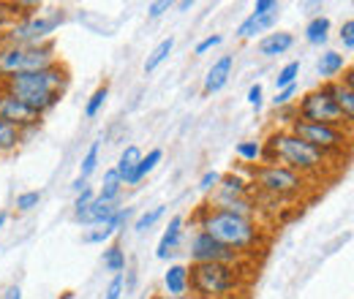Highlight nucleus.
Masks as SVG:
<instances>
[{
	"mask_svg": "<svg viewBox=\"0 0 354 299\" xmlns=\"http://www.w3.org/2000/svg\"><path fill=\"white\" fill-rule=\"evenodd\" d=\"M245 101H248V106L251 109H262V104H265V87L259 85V82H254V85L248 87V95H245Z\"/></svg>",
	"mask_w": 354,
	"mask_h": 299,
	"instance_id": "58836bf2",
	"label": "nucleus"
},
{
	"mask_svg": "<svg viewBox=\"0 0 354 299\" xmlns=\"http://www.w3.org/2000/svg\"><path fill=\"white\" fill-rule=\"evenodd\" d=\"M346 68H349L346 57H344L341 52H333V49H327V52L319 57V63H316V71H319V77H322V85H324V82H335V77H341Z\"/></svg>",
	"mask_w": 354,
	"mask_h": 299,
	"instance_id": "2eb2a0df",
	"label": "nucleus"
},
{
	"mask_svg": "<svg viewBox=\"0 0 354 299\" xmlns=\"http://www.w3.org/2000/svg\"><path fill=\"white\" fill-rule=\"evenodd\" d=\"M172 6H175L172 0H158V3H150V6H147V17H150V19H158V17H164V14H167Z\"/></svg>",
	"mask_w": 354,
	"mask_h": 299,
	"instance_id": "a18cd8bd",
	"label": "nucleus"
},
{
	"mask_svg": "<svg viewBox=\"0 0 354 299\" xmlns=\"http://www.w3.org/2000/svg\"><path fill=\"white\" fill-rule=\"evenodd\" d=\"M71 82V74L63 63H55L41 71H30V74H19L11 79H3V90H8L11 95H17L19 101H25L36 115L44 117L46 112H52L60 98L66 95V87Z\"/></svg>",
	"mask_w": 354,
	"mask_h": 299,
	"instance_id": "f257e3e1",
	"label": "nucleus"
},
{
	"mask_svg": "<svg viewBox=\"0 0 354 299\" xmlns=\"http://www.w3.org/2000/svg\"><path fill=\"white\" fill-rule=\"evenodd\" d=\"M251 193H254L251 180H245L237 171H229V174H221V182L213 191V199H245Z\"/></svg>",
	"mask_w": 354,
	"mask_h": 299,
	"instance_id": "f8f14e48",
	"label": "nucleus"
},
{
	"mask_svg": "<svg viewBox=\"0 0 354 299\" xmlns=\"http://www.w3.org/2000/svg\"><path fill=\"white\" fill-rule=\"evenodd\" d=\"M295 98H297V85L283 87V90H275L272 106H275V109H283V106H295Z\"/></svg>",
	"mask_w": 354,
	"mask_h": 299,
	"instance_id": "e433bc0d",
	"label": "nucleus"
},
{
	"mask_svg": "<svg viewBox=\"0 0 354 299\" xmlns=\"http://www.w3.org/2000/svg\"><path fill=\"white\" fill-rule=\"evenodd\" d=\"M142 155H145V153H142L136 144H129V147L120 153V158H118V164H115V171L120 174V180H126V177L136 169V164L142 161Z\"/></svg>",
	"mask_w": 354,
	"mask_h": 299,
	"instance_id": "393cba45",
	"label": "nucleus"
},
{
	"mask_svg": "<svg viewBox=\"0 0 354 299\" xmlns=\"http://www.w3.org/2000/svg\"><path fill=\"white\" fill-rule=\"evenodd\" d=\"M123 294H126V278H123V275H115V278L109 280L106 291H104V299H120Z\"/></svg>",
	"mask_w": 354,
	"mask_h": 299,
	"instance_id": "4c0bfd02",
	"label": "nucleus"
},
{
	"mask_svg": "<svg viewBox=\"0 0 354 299\" xmlns=\"http://www.w3.org/2000/svg\"><path fill=\"white\" fill-rule=\"evenodd\" d=\"M221 44H223L221 33H213V36H207V39H202V41L196 44V49H194V52H196V55H207L210 49H216V46H221Z\"/></svg>",
	"mask_w": 354,
	"mask_h": 299,
	"instance_id": "c03bdc74",
	"label": "nucleus"
},
{
	"mask_svg": "<svg viewBox=\"0 0 354 299\" xmlns=\"http://www.w3.org/2000/svg\"><path fill=\"white\" fill-rule=\"evenodd\" d=\"M254 191L259 196H270V199H278V202H289L295 196L303 193L306 188V180L300 174H295L286 166H278V164H259L254 166V180H251Z\"/></svg>",
	"mask_w": 354,
	"mask_h": 299,
	"instance_id": "0eeeda50",
	"label": "nucleus"
},
{
	"mask_svg": "<svg viewBox=\"0 0 354 299\" xmlns=\"http://www.w3.org/2000/svg\"><path fill=\"white\" fill-rule=\"evenodd\" d=\"M297 77H300V60L286 63V66L278 71V77H275V90H283V87L297 85Z\"/></svg>",
	"mask_w": 354,
	"mask_h": 299,
	"instance_id": "2f4dec72",
	"label": "nucleus"
},
{
	"mask_svg": "<svg viewBox=\"0 0 354 299\" xmlns=\"http://www.w3.org/2000/svg\"><path fill=\"white\" fill-rule=\"evenodd\" d=\"M218 182H221V171H205L202 180H199V191L202 193H213L218 188Z\"/></svg>",
	"mask_w": 354,
	"mask_h": 299,
	"instance_id": "79ce46f5",
	"label": "nucleus"
},
{
	"mask_svg": "<svg viewBox=\"0 0 354 299\" xmlns=\"http://www.w3.org/2000/svg\"><path fill=\"white\" fill-rule=\"evenodd\" d=\"M150 299H196V297H191V294H185V297H169V294H153Z\"/></svg>",
	"mask_w": 354,
	"mask_h": 299,
	"instance_id": "de8ad7c7",
	"label": "nucleus"
},
{
	"mask_svg": "<svg viewBox=\"0 0 354 299\" xmlns=\"http://www.w3.org/2000/svg\"><path fill=\"white\" fill-rule=\"evenodd\" d=\"M295 112H297V117L306 120V123L333 126V128H344V131L352 128V123H349V120L341 115V109L335 106V101H333L327 85L308 90V93L295 104Z\"/></svg>",
	"mask_w": 354,
	"mask_h": 299,
	"instance_id": "6e6552de",
	"label": "nucleus"
},
{
	"mask_svg": "<svg viewBox=\"0 0 354 299\" xmlns=\"http://www.w3.org/2000/svg\"><path fill=\"white\" fill-rule=\"evenodd\" d=\"M22 8H25L22 3H0V30H8L17 22V17L22 19V17L30 14V11H22Z\"/></svg>",
	"mask_w": 354,
	"mask_h": 299,
	"instance_id": "c85d7f7f",
	"label": "nucleus"
},
{
	"mask_svg": "<svg viewBox=\"0 0 354 299\" xmlns=\"http://www.w3.org/2000/svg\"><path fill=\"white\" fill-rule=\"evenodd\" d=\"M237 158L245 164H259L262 161V142L257 139H245L237 144Z\"/></svg>",
	"mask_w": 354,
	"mask_h": 299,
	"instance_id": "c756f323",
	"label": "nucleus"
},
{
	"mask_svg": "<svg viewBox=\"0 0 354 299\" xmlns=\"http://www.w3.org/2000/svg\"><path fill=\"white\" fill-rule=\"evenodd\" d=\"M0 120L3 123H8L11 128H17L22 133V139L30 133V131H36L41 126V115H36L25 101H19L17 95H11L8 90H3L0 87Z\"/></svg>",
	"mask_w": 354,
	"mask_h": 299,
	"instance_id": "9b49d317",
	"label": "nucleus"
},
{
	"mask_svg": "<svg viewBox=\"0 0 354 299\" xmlns=\"http://www.w3.org/2000/svg\"><path fill=\"white\" fill-rule=\"evenodd\" d=\"M330 17H324V14H316L313 19H310L308 25H306V41L310 46H322V44H327L330 39Z\"/></svg>",
	"mask_w": 354,
	"mask_h": 299,
	"instance_id": "5701e85b",
	"label": "nucleus"
},
{
	"mask_svg": "<svg viewBox=\"0 0 354 299\" xmlns=\"http://www.w3.org/2000/svg\"><path fill=\"white\" fill-rule=\"evenodd\" d=\"M39 204H41V191H25V193H19L17 202H14L17 213H30V210H36Z\"/></svg>",
	"mask_w": 354,
	"mask_h": 299,
	"instance_id": "f704fd0d",
	"label": "nucleus"
},
{
	"mask_svg": "<svg viewBox=\"0 0 354 299\" xmlns=\"http://www.w3.org/2000/svg\"><path fill=\"white\" fill-rule=\"evenodd\" d=\"M278 17L281 14H270V17H257V14H248L240 28H237V39H257L259 33H272V28L278 25Z\"/></svg>",
	"mask_w": 354,
	"mask_h": 299,
	"instance_id": "dca6fc26",
	"label": "nucleus"
},
{
	"mask_svg": "<svg viewBox=\"0 0 354 299\" xmlns=\"http://www.w3.org/2000/svg\"><path fill=\"white\" fill-rule=\"evenodd\" d=\"M93 199H95V191L93 188H82L80 193H77V199H74V220L80 218V215H85V210H88L90 204H93Z\"/></svg>",
	"mask_w": 354,
	"mask_h": 299,
	"instance_id": "c9c22d12",
	"label": "nucleus"
},
{
	"mask_svg": "<svg viewBox=\"0 0 354 299\" xmlns=\"http://www.w3.org/2000/svg\"><path fill=\"white\" fill-rule=\"evenodd\" d=\"M191 6H194V3H191V0H183V3H177V8H180V11H188V8H191Z\"/></svg>",
	"mask_w": 354,
	"mask_h": 299,
	"instance_id": "09e8293b",
	"label": "nucleus"
},
{
	"mask_svg": "<svg viewBox=\"0 0 354 299\" xmlns=\"http://www.w3.org/2000/svg\"><path fill=\"white\" fill-rule=\"evenodd\" d=\"M0 299H22V289L14 283V286H8V289L3 291V297H0Z\"/></svg>",
	"mask_w": 354,
	"mask_h": 299,
	"instance_id": "49530a36",
	"label": "nucleus"
},
{
	"mask_svg": "<svg viewBox=\"0 0 354 299\" xmlns=\"http://www.w3.org/2000/svg\"><path fill=\"white\" fill-rule=\"evenodd\" d=\"M259 164L286 166L306 180L313 174H322V169L327 166V158L319 150H313L310 144H306L303 139H297L289 128H278L270 131V136L262 142V161Z\"/></svg>",
	"mask_w": 354,
	"mask_h": 299,
	"instance_id": "7ed1b4c3",
	"label": "nucleus"
},
{
	"mask_svg": "<svg viewBox=\"0 0 354 299\" xmlns=\"http://www.w3.org/2000/svg\"><path fill=\"white\" fill-rule=\"evenodd\" d=\"M112 237H115V231L104 223V226H95V229L85 231V234H82V242H85V245H104V242H109Z\"/></svg>",
	"mask_w": 354,
	"mask_h": 299,
	"instance_id": "72a5a7b5",
	"label": "nucleus"
},
{
	"mask_svg": "<svg viewBox=\"0 0 354 299\" xmlns=\"http://www.w3.org/2000/svg\"><path fill=\"white\" fill-rule=\"evenodd\" d=\"M232 68H234V55H223V57H218V60L207 68V74H205V93H207V95L221 93L223 87L229 85Z\"/></svg>",
	"mask_w": 354,
	"mask_h": 299,
	"instance_id": "ddd939ff",
	"label": "nucleus"
},
{
	"mask_svg": "<svg viewBox=\"0 0 354 299\" xmlns=\"http://www.w3.org/2000/svg\"><path fill=\"white\" fill-rule=\"evenodd\" d=\"M199 231L210 234L216 242H221L240 256L254 253L262 245V231H259L257 220L234 215L229 210H218L213 204H205L199 210Z\"/></svg>",
	"mask_w": 354,
	"mask_h": 299,
	"instance_id": "f03ea898",
	"label": "nucleus"
},
{
	"mask_svg": "<svg viewBox=\"0 0 354 299\" xmlns=\"http://www.w3.org/2000/svg\"><path fill=\"white\" fill-rule=\"evenodd\" d=\"M292 46H295V36L292 33L272 30V33H267L265 39L259 41V55L262 57H278V55H286Z\"/></svg>",
	"mask_w": 354,
	"mask_h": 299,
	"instance_id": "a211bd4d",
	"label": "nucleus"
},
{
	"mask_svg": "<svg viewBox=\"0 0 354 299\" xmlns=\"http://www.w3.org/2000/svg\"><path fill=\"white\" fill-rule=\"evenodd\" d=\"M98 153H101V142H93L88 147V153H85V158H82V164H80V180L88 182L90 174L98 169Z\"/></svg>",
	"mask_w": 354,
	"mask_h": 299,
	"instance_id": "473e14b6",
	"label": "nucleus"
},
{
	"mask_svg": "<svg viewBox=\"0 0 354 299\" xmlns=\"http://www.w3.org/2000/svg\"><path fill=\"white\" fill-rule=\"evenodd\" d=\"M123 180H120V174L112 169L104 171V182H101V188L95 191V199L98 202H106V204H118V199H120V193H123Z\"/></svg>",
	"mask_w": 354,
	"mask_h": 299,
	"instance_id": "aec40b11",
	"label": "nucleus"
},
{
	"mask_svg": "<svg viewBox=\"0 0 354 299\" xmlns=\"http://www.w3.org/2000/svg\"><path fill=\"white\" fill-rule=\"evenodd\" d=\"M161 161H164V150H161V147L147 150V155H142V161L136 164V169H133L126 180H123V185H126V188H129V185H139V182H142V180H145L150 171L156 169Z\"/></svg>",
	"mask_w": 354,
	"mask_h": 299,
	"instance_id": "6ab92c4d",
	"label": "nucleus"
},
{
	"mask_svg": "<svg viewBox=\"0 0 354 299\" xmlns=\"http://www.w3.org/2000/svg\"><path fill=\"white\" fill-rule=\"evenodd\" d=\"M22 142H25V139H22L19 131L11 128L8 123L0 120V155H11V153H17Z\"/></svg>",
	"mask_w": 354,
	"mask_h": 299,
	"instance_id": "bb28decb",
	"label": "nucleus"
},
{
	"mask_svg": "<svg viewBox=\"0 0 354 299\" xmlns=\"http://www.w3.org/2000/svg\"><path fill=\"white\" fill-rule=\"evenodd\" d=\"M257 17H270V14H281V3L278 0H257L254 3V11Z\"/></svg>",
	"mask_w": 354,
	"mask_h": 299,
	"instance_id": "ea45409f",
	"label": "nucleus"
},
{
	"mask_svg": "<svg viewBox=\"0 0 354 299\" xmlns=\"http://www.w3.org/2000/svg\"><path fill=\"white\" fill-rule=\"evenodd\" d=\"M104 269L106 272H112V275H123L126 272V267H129V258H126V251H123V245H109L106 251H104Z\"/></svg>",
	"mask_w": 354,
	"mask_h": 299,
	"instance_id": "b1692460",
	"label": "nucleus"
},
{
	"mask_svg": "<svg viewBox=\"0 0 354 299\" xmlns=\"http://www.w3.org/2000/svg\"><path fill=\"white\" fill-rule=\"evenodd\" d=\"M63 25V14L60 11H49V14H28L22 19H17L0 39V46H41L49 44L55 36V30Z\"/></svg>",
	"mask_w": 354,
	"mask_h": 299,
	"instance_id": "423d86ee",
	"label": "nucleus"
},
{
	"mask_svg": "<svg viewBox=\"0 0 354 299\" xmlns=\"http://www.w3.org/2000/svg\"><path fill=\"white\" fill-rule=\"evenodd\" d=\"M188 256H191V264H240L243 256L229 251L226 245L216 242L210 234L205 231H194L191 234V242H188Z\"/></svg>",
	"mask_w": 354,
	"mask_h": 299,
	"instance_id": "9d476101",
	"label": "nucleus"
},
{
	"mask_svg": "<svg viewBox=\"0 0 354 299\" xmlns=\"http://www.w3.org/2000/svg\"><path fill=\"white\" fill-rule=\"evenodd\" d=\"M164 213H167V207L164 204H158V207H153V210H147V213H142L139 218H136V223H133V231L136 234H145V231H150L161 218H164Z\"/></svg>",
	"mask_w": 354,
	"mask_h": 299,
	"instance_id": "7c9ffc66",
	"label": "nucleus"
},
{
	"mask_svg": "<svg viewBox=\"0 0 354 299\" xmlns=\"http://www.w3.org/2000/svg\"><path fill=\"white\" fill-rule=\"evenodd\" d=\"M55 63H60V55L52 41L41 46H0V79L41 71Z\"/></svg>",
	"mask_w": 354,
	"mask_h": 299,
	"instance_id": "39448f33",
	"label": "nucleus"
},
{
	"mask_svg": "<svg viewBox=\"0 0 354 299\" xmlns=\"http://www.w3.org/2000/svg\"><path fill=\"white\" fill-rule=\"evenodd\" d=\"M115 210H118V204H106V202L93 199V204L85 210V215L77 218V223H82V226H104V223H109Z\"/></svg>",
	"mask_w": 354,
	"mask_h": 299,
	"instance_id": "4be33fe9",
	"label": "nucleus"
},
{
	"mask_svg": "<svg viewBox=\"0 0 354 299\" xmlns=\"http://www.w3.org/2000/svg\"><path fill=\"white\" fill-rule=\"evenodd\" d=\"M106 98H109V85L104 82V85H98L93 90V95L88 98V104H85V117H98V112L104 109V104H106Z\"/></svg>",
	"mask_w": 354,
	"mask_h": 299,
	"instance_id": "cd10ccee",
	"label": "nucleus"
},
{
	"mask_svg": "<svg viewBox=\"0 0 354 299\" xmlns=\"http://www.w3.org/2000/svg\"><path fill=\"white\" fill-rule=\"evenodd\" d=\"M129 218H131V207H118V210H115V215L109 218V223H106V226H109V229L118 234V231H120V229L129 223Z\"/></svg>",
	"mask_w": 354,
	"mask_h": 299,
	"instance_id": "a19ab883",
	"label": "nucleus"
},
{
	"mask_svg": "<svg viewBox=\"0 0 354 299\" xmlns=\"http://www.w3.org/2000/svg\"><path fill=\"white\" fill-rule=\"evenodd\" d=\"M338 39H341V44H344V49H346V52H352L354 49V19H346V22L341 25Z\"/></svg>",
	"mask_w": 354,
	"mask_h": 299,
	"instance_id": "37998d69",
	"label": "nucleus"
},
{
	"mask_svg": "<svg viewBox=\"0 0 354 299\" xmlns=\"http://www.w3.org/2000/svg\"><path fill=\"white\" fill-rule=\"evenodd\" d=\"M327 90H330V95H333V101H335V106L341 109V115L352 123L354 120V90L352 87H346L344 82H324Z\"/></svg>",
	"mask_w": 354,
	"mask_h": 299,
	"instance_id": "412c9836",
	"label": "nucleus"
},
{
	"mask_svg": "<svg viewBox=\"0 0 354 299\" xmlns=\"http://www.w3.org/2000/svg\"><path fill=\"white\" fill-rule=\"evenodd\" d=\"M289 131L297 136V139H303L306 144H310L313 150H319L327 161L333 158V155H341L346 147H349V142H352V133L344 128H333V126H316V123H306V120H295Z\"/></svg>",
	"mask_w": 354,
	"mask_h": 299,
	"instance_id": "1a4fd4ad",
	"label": "nucleus"
},
{
	"mask_svg": "<svg viewBox=\"0 0 354 299\" xmlns=\"http://www.w3.org/2000/svg\"><path fill=\"white\" fill-rule=\"evenodd\" d=\"M6 220H8V213H6V210H0V229L6 226Z\"/></svg>",
	"mask_w": 354,
	"mask_h": 299,
	"instance_id": "8fccbe9b",
	"label": "nucleus"
},
{
	"mask_svg": "<svg viewBox=\"0 0 354 299\" xmlns=\"http://www.w3.org/2000/svg\"><path fill=\"white\" fill-rule=\"evenodd\" d=\"M243 289L240 264H188V291L196 299H226Z\"/></svg>",
	"mask_w": 354,
	"mask_h": 299,
	"instance_id": "20e7f679",
	"label": "nucleus"
},
{
	"mask_svg": "<svg viewBox=\"0 0 354 299\" xmlns=\"http://www.w3.org/2000/svg\"><path fill=\"white\" fill-rule=\"evenodd\" d=\"M164 294L185 297L188 294V264H169L164 272Z\"/></svg>",
	"mask_w": 354,
	"mask_h": 299,
	"instance_id": "f3484780",
	"label": "nucleus"
},
{
	"mask_svg": "<svg viewBox=\"0 0 354 299\" xmlns=\"http://www.w3.org/2000/svg\"><path fill=\"white\" fill-rule=\"evenodd\" d=\"M172 49H175V39L169 36V39H164V41H158V46L147 55V60H145V74H153L169 55H172Z\"/></svg>",
	"mask_w": 354,
	"mask_h": 299,
	"instance_id": "a878e982",
	"label": "nucleus"
},
{
	"mask_svg": "<svg viewBox=\"0 0 354 299\" xmlns=\"http://www.w3.org/2000/svg\"><path fill=\"white\" fill-rule=\"evenodd\" d=\"M183 223H185L183 215H175V218L169 220V226L164 229V234H161V240H158V248H156V256L161 258V261H169V258L180 251V242H183Z\"/></svg>",
	"mask_w": 354,
	"mask_h": 299,
	"instance_id": "4468645a",
	"label": "nucleus"
}]
</instances>
